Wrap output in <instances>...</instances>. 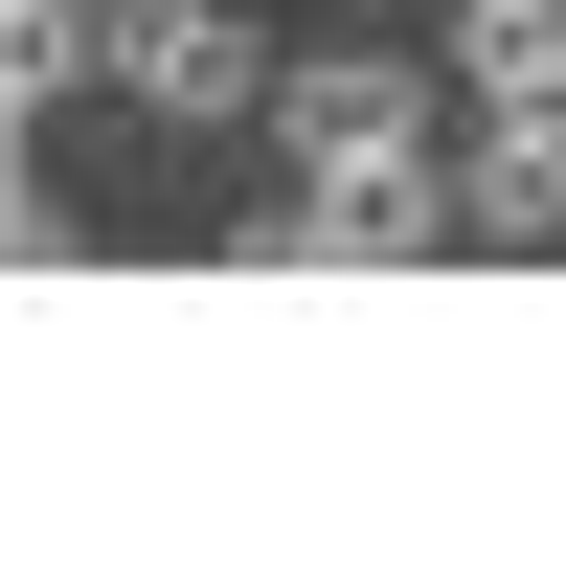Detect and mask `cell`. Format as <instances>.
Returning <instances> with one entry per match:
<instances>
[{
  "label": "cell",
  "mask_w": 566,
  "mask_h": 566,
  "mask_svg": "<svg viewBox=\"0 0 566 566\" xmlns=\"http://www.w3.org/2000/svg\"><path fill=\"white\" fill-rule=\"evenodd\" d=\"M431 91H453V69H408V45H295V69H272V136H295V181L431 159Z\"/></svg>",
  "instance_id": "6da1fadb"
},
{
  "label": "cell",
  "mask_w": 566,
  "mask_h": 566,
  "mask_svg": "<svg viewBox=\"0 0 566 566\" xmlns=\"http://www.w3.org/2000/svg\"><path fill=\"white\" fill-rule=\"evenodd\" d=\"M114 91L159 136H227V114H272V45H250V0H114Z\"/></svg>",
  "instance_id": "7a4b0ae2"
},
{
  "label": "cell",
  "mask_w": 566,
  "mask_h": 566,
  "mask_svg": "<svg viewBox=\"0 0 566 566\" xmlns=\"http://www.w3.org/2000/svg\"><path fill=\"white\" fill-rule=\"evenodd\" d=\"M453 205H476V250H566V114H476Z\"/></svg>",
  "instance_id": "3957f363"
}]
</instances>
